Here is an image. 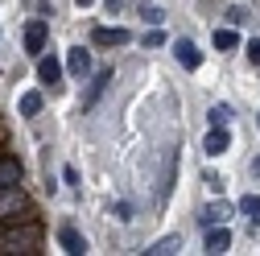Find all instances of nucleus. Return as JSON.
<instances>
[{"mask_svg":"<svg viewBox=\"0 0 260 256\" xmlns=\"http://www.w3.org/2000/svg\"><path fill=\"white\" fill-rule=\"evenodd\" d=\"M178 248H182V236H166V240L149 244V256H170V252H178Z\"/></svg>","mask_w":260,"mask_h":256,"instance_id":"12","label":"nucleus"},{"mask_svg":"<svg viewBox=\"0 0 260 256\" xmlns=\"http://www.w3.org/2000/svg\"><path fill=\"white\" fill-rule=\"evenodd\" d=\"M58 244H62V248H67L71 256H83V252H87V240H83V236H79V232L71 228V223H67V228H62V232H58Z\"/></svg>","mask_w":260,"mask_h":256,"instance_id":"7","label":"nucleus"},{"mask_svg":"<svg viewBox=\"0 0 260 256\" xmlns=\"http://www.w3.org/2000/svg\"><path fill=\"white\" fill-rule=\"evenodd\" d=\"M141 13H145L149 25H161V21H166V9H161V5H141Z\"/></svg>","mask_w":260,"mask_h":256,"instance_id":"17","label":"nucleus"},{"mask_svg":"<svg viewBox=\"0 0 260 256\" xmlns=\"http://www.w3.org/2000/svg\"><path fill=\"white\" fill-rule=\"evenodd\" d=\"M203 182H207V186H211V190H215V195H219V190H223V178H219V174H207V178H203Z\"/></svg>","mask_w":260,"mask_h":256,"instance_id":"20","label":"nucleus"},{"mask_svg":"<svg viewBox=\"0 0 260 256\" xmlns=\"http://www.w3.org/2000/svg\"><path fill=\"white\" fill-rule=\"evenodd\" d=\"M227 145H232L227 128H223V124H211V133H207V141H203V153H207V157H219V153H227Z\"/></svg>","mask_w":260,"mask_h":256,"instance_id":"3","label":"nucleus"},{"mask_svg":"<svg viewBox=\"0 0 260 256\" xmlns=\"http://www.w3.org/2000/svg\"><path fill=\"white\" fill-rule=\"evenodd\" d=\"M232 248V236H227V228L219 223V228H207V252L215 256V252H227Z\"/></svg>","mask_w":260,"mask_h":256,"instance_id":"9","label":"nucleus"},{"mask_svg":"<svg viewBox=\"0 0 260 256\" xmlns=\"http://www.w3.org/2000/svg\"><path fill=\"white\" fill-rule=\"evenodd\" d=\"M25 207V195H21V186H5L0 190V219H9L13 211Z\"/></svg>","mask_w":260,"mask_h":256,"instance_id":"6","label":"nucleus"},{"mask_svg":"<svg viewBox=\"0 0 260 256\" xmlns=\"http://www.w3.org/2000/svg\"><path fill=\"white\" fill-rule=\"evenodd\" d=\"M227 120H232V108H227V104H215V108H211V124H227Z\"/></svg>","mask_w":260,"mask_h":256,"instance_id":"19","label":"nucleus"},{"mask_svg":"<svg viewBox=\"0 0 260 256\" xmlns=\"http://www.w3.org/2000/svg\"><path fill=\"white\" fill-rule=\"evenodd\" d=\"M75 5H79V9H87V5H95V0H75Z\"/></svg>","mask_w":260,"mask_h":256,"instance_id":"23","label":"nucleus"},{"mask_svg":"<svg viewBox=\"0 0 260 256\" xmlns=\"http://www.w3.org/2000/svg\"><path fill=\"white\" fill-rule=\"evenodd\" d=\"M174 58L182 62L186 71H199V62H203V54H199V46H194L190 38H178V42H174Z\"/></svg>","mask_w":260,"mask_h":256,"instance_id":"2","label":"nucleus"},{"mask_svg":"<svg viewBox=\"0 0 260 256\" xmlns=\"http://www.w3.org/2000/svg\"><path fill=\"white\" fill-rule=\"evenodd\" d=\"M46 38H50L46 21H29V25H25V50L34 54V58H42V54H46Z\"/></svg>","mask_w":260,"mask_h":256,"instance_id":"1","label":"nucleus"},{"mask_svg":"<svg viewBox=\"0 0 260 256\" xmlns=\"http://www.w3.org/2000/svg\"><path fill=\"white\" fill-rule=\"evenodd\" d=\"M21 182V166L17 162H0V190L5 186H17Z\"/></svg>","mask_w":260,"mask_h":256,"instance_id":"14","label":"nucleus"},{"mask_svg":"<svg viewBox=\"0 0 260 256\" xmlns=\"http://www.w3.org/2000/svg\"><path fill=\"white\" fill-rule=\"evenodd\" d=\"M29 244H38V232H34V228L21 232V236H9V240H5V252H34Z\"/></svg>","mask_w":260,"mask_h":256,"instance_id":"11","label":"nucleus"},{"mask_svg":"<svg viewBox=\"0 0 260 256\" xmlns=\"http://www.w3.org/2000/svg\"><path fill=\"white\" fill-rule=\"evenodd\" d=\"M67 67H71V75H75V79H83V75L91 71V54H87L83 46H75V50H71V58H67Z\"/></svg>","mask_w":260,"mask_h":256,"instance_id":"10","label":"nucleus"},{"mask_svg":"<svg viewBox=\"0 0 260 256\" xmlns=\"http://www.w3.org/2000/svg\"><path fill=\"white\" fill-rule=\"evenodd\" d=\"M248 58H252V62H260V38H252V42H248Z\"/></svg>","mask_w":260,"mask_h":256,"instance_id":"21","label":"nucleus"},{"mask_svg":"<svg viewBox=\"0 0 260 256\" xmlns=\"http://www.w3.org/2000/svg\"><path fill=\"white\" fill-rule=\"evenodd\" d=\"M38 75H42V83H58L62 79V62L54 54H42L38 58Z\"/></svg>","mask_w":260,"mask_h":256,"instance_id":"8","label":"nucleus"},{"mask_svg":"<svg viewBox=\"0 0 260 256\" xmlns=\"http://www.w3.org/2000/svg\"><path fill=\"white\" fill-rule=\"evenodd\" d=\"M227 219H232V203H211V207L199 211V223H203V228H219V223H227Z\"/></svg>","mask_w":260,"mask_h":256,"instance_id":"4","label":"nucleus"},{"mask_svg":"<svg viewBox=\"0 0 260 256\" xmlns=\"http://www.w3.org/2000/svg\"><path fill=\"white\" fill-rule=\"evenodd\" d=\"M248 17H252V13H248L244 5H232V9H227V21H232V25H248Z\"/></svg>","mask_w":260,"mask_h":256,"instance_id":"18","label":"nucleus"},{"mask_svg":"<svg viewBox=\"0 0 260 256\" xmlns=\"http://www.w3.org/2000/svg\"><path fill=\"white\" fill-rule=\"evenodd\" d=\"M215 46H219V50H236V46H240V38L232 34V29H215Z\"/></svg>","mask_w":260,"mask_h":256,"instance_id":"16","label":"nucleus"},{"mask_svg":"<svg viewBox=\"0 0 260 256\" xmlns=\"http://www.w3.org/2000/svg\"><path fill=\"white\" fill-rule=\"evenodd\" d=\"M240 211L248 215V223H252V228H260V195H244Z\"/></svg>","mask_w":260,"mask_h":256,"instance_id":"13","label":"nucleus"},{"mask_svg":"<svg viewBox=\"0 0 260 256\" xmlns=\"http://www.w3.org/2000/svg\"><path fill=\"white\" fill-rule=\"evenodd\" d=\"M42 112V95L38 91H25L21 95V116H38Z\"/></svg>","mask_w":260,"mask_h":256,"instance_id":"15","label":"nucleus"},{"mask_svg":"<svg viewBox=\"0 0 260 256\" xmlns=\"http://www.w3.org/2000/svg\"><path fill=\"white\" fill-rule=\"evenodd\" d=\"M120 5H124V0H108V9H112V13H116V9H120Z\"/></svg>","mask_w":260,"mask_h":256,"instance_id":"22","label":"nucleus"},{"mask_svg":"<svg viewBox=\"0 0 260 256\" xmlns=\"http://www.w3.org/2000/svg\"><path fill=\"white\" fill-rule=\"evenodd\" d=\"M91 42H95V46H128V29L104 25V29H95V34H91Z\"/></svg>","mask_w":260,"mask_h":256,"instance_id":"5","label":"nucleus"},{"mask_svg":"<svg viewBox=\"0 0 260 256\" xmlns=\"http://www.w3.org/2000/svg\"><path fill=\"white\" fill-rule=\"evenodd\" d=\"M256 170H260V162H256Z\"/></svg>","mask_w":260,"mask_h":256,"instance_id":"24","label":"nucleus"}]
</instances>
